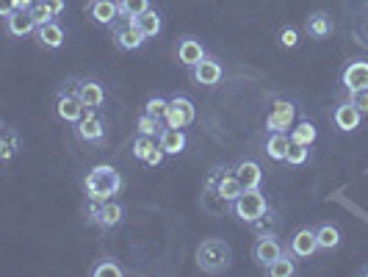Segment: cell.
Returning <instances> with one entry per match:
<instances>
[{"mask_svg": "<svg viewBox=\"0 0 368 277\" xmlns=\"http://www.w3.org/2000/svg\"><path fill=\"white\" fill-rule=\"evenodd\" d=\"M84 186H86L89 202H106V200H114L122 191L125 180H122V175L111 164H100V167H95L86 175V183Z\"/></svg>", "mask_w": 368, "mask_h": 277, "instance_id": "1", "label": "cell"}, {"mask_svg": "<svg viewBox=\"0 0 368 277\" xmlns=\"http://www.w3.org/2000/svg\"><path fill=\"white\" fill-rule=\"evenodd\" d=\"M197 263L208 274H222L233 266V250L222 239H205L197 247Z\"/></svg>", "mask_w": 368, "mask_h": 277, "instance_id": "2", "label": "cell"}, {"mask_svg": "<svg viewBox=\"0 0 368 277\" xmlns=\"http://www.w3.org/2000/svg\"><path fill=\"white\" fill-rule=\"evenodd\" d=\"M208 191L216 194L219 200H225V202H236L247 189L244 183L238 180L236 175V167H222V169H216L208 180Z\"/></svg>", "mask_w": 368, "mask_h": 277, "instance_id": "3", "label": "cell"}, {"mask_svg": "<svg viewBox=\"0 0 368 277\" xmlns=\"http://www.w3.org/2000/svg\"><path fill=\"white\" fill-rule=\"evenodd\" d=\"M233 205V214L241 219V222H247V225H252L255 219H260L266 211H269V200H266V194L260 191V189H247L236 202H230Z\"/></svg>", "mask_w": 368, "mask_h": 277, "instance_id": "4", "label": "cell"}, {"mask_svg": "<svg viewBox=\"0 0 368 277\" xmlns=\"http://www.w3.org/2000/svg\"><path fill=\"white\" fill-rule=\"evenodd\" d=\"M297 125V106L285 97H277L266 114V128L269 133H291V128Z\"/></svg>", "mask_w": 368, "mask_h": 277, "instance_id": "5", "label": "cell"}, {"mask_svg": "<svg viewBox=\"0 0 368 277\" xmlns=\"http://www.w3.org/2000/svg\"><path fill=\"white\" fill-rule=\"evenodd\" d=\"M89 111V106L78 97L75 89H69V92H61L58 100H56V114L61 122H69V125H78L84 119V114Z\"/></svg>", "mask_w": 368, "mask_h": 277, "instance_id": "6", "label": "cell"}, {"mask_svg": "<svg viewBox=\"0 0 368 277\" xmlns=\"http://www.w3.org/2000/svg\"><path fill=\"white\" fill-rule=\"evenodd\" d=\"M122 219H125V208H122V202H116V200L95 202V208L89 211V222L97 225V228H103V230L116 228Z\"/></svg>", "mask_w": 368, "mask_h": 277, "instance_id": "7", "label": "cell"}, {"mask_svg": "<svg viewBox=\"0 0 368 277\" xmlns=\"http://www.w3.org/2000/svg\"><path fill=\"white\" fill-rule=\"evenodd\" d=\"M75 136L81 138L84 145H103V138H106V122L97 114V108H89L84 114V119L75 125Z\"/></svg>", "mask_w": 368, "mask_h": 277, "instance_id": "8", "label": "cell"}, {"mask_svg": "<svg viewBox=\"0 0 368 277\" xmlns=\"http://www.w3.org/2000/svg\"><path fill=\"white\" fill-rule=\"evenodd\" d=\"M194 117H197L194 103H191L186 95H177V97L169 100V108H167L164 122H167L169 128H188V125L194 122Z\"/></svg>", "mask_w": 368, "mask_h": 277, "instance_id": "9", "label": "cell"}, {"mask_svg": "<svg viewBox=\"0 0 368 277\" xmlns=\"http://www.w3.org/2000/svg\"><path fill=\"white\" fill-rule=\"evenodd\" d=\"M111 28H114V42H116V47L125 50V53H133V50H138V47L147 42V36L138 31V25H136L133 20H125L122 25H111Z\"/></svg>", "mask_w": 368, "mask_h": 277, "instance_id": "10", "label": "cell"}, {"mask_svg": "<svg viewBox=\"0 0 368 277\" xmlns=\"http://www.w3.org/2000/svg\"><path fill=\"white\" fill-rule=\"evenodd\" d=\"M191 78H194V84L197 86H216L219 81H222V64H219L216 58H210V56H205L197 67H191Z\"/></svg>", "mask_w": 368, "mask_h": 277, "instance_id": "11", "label": "cell"}, {"mask_svg": "<svg viewBox=\"0 0 368 277\" xmlns=\"http://www.w3.org/2000/svg\"><path fill=\"white\" fill-rule=\"evenodd\" d=\"M319 250L321 247H319L316 230H310V228L297 230V233H293V239H291V244H288V252H293V258H313Z\"/></svg>", "mask_w": 368, "mask_h": 277, "instance_id": "12", "label": "cell"}, {"mask_svg": "<svg viewBox=\"0 0 368 277\" xmlns=\"http://www.w3.org/2000/svg\"><path fill=\"white\" fill-rule=\"evenodd\" d=\"M332 119H335V128H338V130L352 133V130H357V128H360V122H363V111H360L352 100H346V103H341V106L335 108Z\"/></svg>", "mask_w": 368, "mask_h": 277, "instance_id": "13", "label": "cell"}, {"mask_svg": "<svg viewBox=\"0 0 368 277\" xmlns=\"http://www.w3.org/2000/svg\"><path fill=\"white\" fill-rule=\"evenodd\" d=\"M78 92V97L89 106V108H100L103 103H106V89H103V84L100 81H95V78H84V81H75V86H72Z\"/></svg>", "mask_w": 368, "mask_h": 277, "instance_id": "14", "label": "cell"}, {"mask_svg": "<svg viewBox=\"0 0 368 277\" xmlns=\"http://www.w3.org/2000/svg\"><path fill=\"white\" fill-rule=\"evenodd\" d=\"M282 252H285V250H282V244L277 241V236H260L258 244H255V250H252V258L266 269V266L274 263Z\"/></svg>", "mask_w": 368, "mask_h": 277, "instance_id": "15", "label": "cell"}, {"mask_svg": "<svg viewBox=\"0 0 368 277\" xmlns=\"http://www.w3.org/2000/svg\"><path fill=\"white\" fill-rule=\"evenodd\" d=\"M343 86H346L349 92L368 89V61L357 58V61H352V64L343 69Z\"/></svg>", "mask_w": 368, "mask_h": 277, "instance_id": "16", "label": "cell"}, {"mask_svg": "<svg viewBox=\"0 0 368 277\" xmlns=\"http://www.w3.org/2000/svg\"><path fill=\"white\" fill-rule=\"evenodd\" d=\"M205 56H208V53H205V47H202L199 39H194V36H183V39L177 42V61L186 64L188 69L197 67Z\"/></svg>", "mask_w": 368, "mask_h": 277, "instance_id": "17", "label": "cell"}, {"mask_svg": "<svg viewBox=\"0 0 368 277\" xmlns=\"http://www.w3.org/2000/svg\"><path fill=\"white\" fill-rule=\"evenodd\" d=\"M6 28H9L12 36H28V34H34L39 25H36L31 9H17V12H12V14L6 17Z\"/></svg>", "mask_w": 368, "mask_h": 277, "instance_id": "18", "label": "cell"}, {"mask_svg": "<svg viewBox=\"0 0 368 277\" xmlns=\"http://www.w3.org/2000/svg\"><path fill=\"white\" fill-rule=\"evenodd\" d=\"M158 145L164 147L167 156H180V153L186 150V145H188V138H186L183 128H169V125H167V128L158 133Z\"/></svg>", "mask_w": 368, "mask_h": 277, "instance_id": "19", "label": "cell"}, {"mask_svg": "<svg viewBox=\"0 0 368 277\" xmlns=\"http://www.w3.org/2000/svg\"><path fill=\"white\" fill-rule=\"evenodd\" d=\"M89 14H92V20H95L97 25H116V20L122 17L119 0H95Z\"/></svg>", "mask_w": 368, "mask_h": 277, "instance_id": "20", "label": "cell"}, {"mask_svg": "<svg viewBox=\"0 0 368 277\" xmlns=\"http://www.w3.org/2000/svg\"><path fill=\"white\" fill-rule=\"evenodd\" d=\"M133 23L138 25V31H141L147 39H156V36L164 31V17H161L156 9H147V12H144V14H138Z\"/></svg>", "mask_w": 368, "mask_h": 277, "instance_id": "21", "label": "cell"}, {"mask_svg": "<svg viewBox=\"0 0 368 277\" xmlns=\"http://www.w3.org/2000/svg\"><path fill=\"white\" fill-rule=\"evenodd\" d=\"M36 39H39V45H42V47L56 50V47H61V45H64V28H61L56 20H50V23H45V25H39V28H36Z\"/></svg>", "mask_w": 368, "mask_h": 277, "instance_id": "22", "label": "cell"}, {"mask_svg": "<svg viewBox=\"0 0 368 277\" xmlns=\"http://www.w3.org/2000/svg\"><path fill=\"white\" fill-rule=\"evenodd\" d=\"M288 147H291V133H269V138H266V156L271 161H285Z\"/></svg>", "mask_w": 368, "mask_h": 277, "instance_id": "23", "label": "cell"}, {"mask_svg": "<svg viewBox=\"0 0 368 277\" xmlns=\"http://www.w3.org/2000/svg\"><path fill=\"white\" fill-rule=\"evenodd\" d=\"M316 138H319V130L310 119H302L291 128V142H297V145H305V147H313L316 145Z\"/></svg>", "mask_w": 368, "mask_h": 277, "instance_id": "24", "label": "cell"}, {"mask_svg": "<svg viewBox=\"0 0 368 277\" xmlns=\"http://www.w3.org/2000/svg\"><path fill=\"white\" fill-rule=\"evenodd\" d=\"M236 175L238 180L244 183V189H260V180H263V172L255 161H241L236 164Z\"/></svg>", "mask_w": 368, "mask_h": 277, "instance_id": "25", "label": "cell"}, {"mask_svg": "<svg viewBox=\"0 0 368 277\" xmlns=\"http://www.w3.org/2000/svg\"><path fill=\"white\" fill-rule=\"evenodd\" d=\"M305 31H308L313 39H327V36L332 34V20H330L324 12H316V14H310V17H308Z\"/></svg>", "mask_w": 368, "mask_h": 277, "instance_id": "26", "label": "cell"}, {"mask_svg": "<svg viewBox=\"0 0 368 277\" xmlns=\"http://www.w3.org/2000/svg\"><path fill=\"white\" fill-rule=\"evenodd\" d=\"M269 277H293L297 274V261H293V252H282L274 263L266 266Z\"/></svg>", "mask_w": 368, "mask_h": 277, "instance_id": "27", "label": "cell"}, {"mask_svg": "<svg viewBox=\"0 0 368 277\" xmlns=\"http://www.w3.org/2000/svg\"><path fill=\"white\" fill-rule=\"evenodd\" d=\"M277 225H280V217L269 208V211H266L260 219H255L249 228H252V233L260 239V236H277Z\"/></svg>", "mask_w": 368, "mask_h": 277, "instance_id": "28", "label": "cell"}, {"mask_svg": "<svg viewBox=\"0 0 368 277\" xmlns=\"http://www.w3.org/2000/svg\"><path fill=\"white\" fill-rule=\"evenodd\" d=\"M316 239H319V247L327 250V252H332V250L341 247V230H338L335 225H330V222L316 230Z\"/></svg>", "mask_w": 368, "mask_h": 277, "instance_id": "29", "label": "cell"}, {"mask_svg": "<svg viewBox=\"0 0 368 277\" xmlns=\"http://www.w3.org/2000/svg\"><path fill=\"white\" fill-rule=\"evenodd\" d=\"M17 150H20V136H17L14 128H6L3 136H0V158L12 161L17 156Z\"/></svg>", "mask_w": 368, "mask_h": 277, "instance_id": "30", "label": "cell"}, {"mask_svg": "<svg viewBox=\"0 0 368 277\" xmlns=\"http://www.w3.org/2000/svg\"><path fill=\"white\" fill-rule=\"evenodd\" d=\"M158 147V138L156 136H136V142H133V156L138 158V161H147V156H150L153 150Z\"/></svg>", "mask_w": 368, "mask_h": 277, "instance_id": "31", "label": "cell"}, {"mask_svg": "<svg viewBox=\"0 0 368 277\" xmlns=\"http://www.w3.org/2000/svg\"><path fill=\"white\" fill-rule=\"evenodd\" d=\"M147 9H150V0H119V12L125 20H136Z\"/></svg>", "mask_w": 368, "mask_h": 277, "instance_id": "32", "label": "cell"}, {"mask_svg": "<svg viewBox=\"0 0 368 277\" xmlns=\"http://www.w3.org/2000/svg\"><path fill=\"white\" fill-rule=\"evenodd\" d=\"M136 130H138L141 136H156V138H158V133H161L164 128H161V119H156V117H150V114L144 111V114L138 117V122H136Z\"/></svg>", "mask_w": 368, "mask_h": 277, "instance_id": "33", "label": "cell"}, {"mask_svg": "<svg viewBox=\"0 0 368 277\" xmlns=\"http://www.w3.org/2000/svg\"><path fill=\"white\" fill-rule=\"evenodd\" d=\"M92 274L95 277H125V269L116 263V261H111V258H106V261H100V263H95V269H92Z\"/></svg>", "mask_w": 368, "mask_h": 277, "instance_id": "34", "label": "cell"}, {"mask_svg": "<svg viewBox=\"0 0 368 277\" xmlns=\"http://www.w3.org/2000/svg\"><path fill=\"white\" fill-rule=\"evenodd\" d=\"M308 153H310V147L297 145V142H291L288 156H285V164H291V167H302V164L308 161Z\"/></svg>", "mask_w": 368, "mask_h": 277, "instance_id": "35", "label": "cell"}, {"mask_svg": "<svg viewBox=\"0 0 368 277\" xmlns=\"http://www.w3.org/2000/svg\"><path fill=\"white\" fill-rule=\"evenodd\" d=\"M167 108H169V100H164V97H150V100H147V106H144V111L150 117H156V119H164Z\"/></svg>", "mask_w": 368, "mask_h": 277, "instance_id": "36", "label": "cell"}, {"mask_svg": "<svg viewBox=\"0 0 368 277\" xmlns=\"http://www.w3.org/2000/svg\"><path fill=\"white\" fill-rule=\"evenodd\" d=\"M31 14H34L36 25H45V23H50V20H53V12L47 9L45 0H39V3H34V6H31Z\"/></svg>", "mask_w": 368, "mask_h": 277, "instance_id": "37", "label": "cell"}, {"mask_svg": "<svg viewBox=\"0 0 368 277\" xmlns=\"http://www.w3.org/2000/svg\"><path fill=\"white\" fill-rule=\"evenodd\" d=\"M280 45L282 47H297L299 45V31L297 28H282L280 31Z\"/></svg>", "mask_w": 368, "mask_h": 277, "instance_id": "38", "label": "cell"}, {"mask_svg": "<svg viewBox=\"0 0 368 277\" xmlns=\"http://www.w3.org/2000/svg\"><path fill=\"white\" fill-rule=\"evenodd\" d=\"M349 100L363 111V114H368V89H360V92H349Z\"/></svg>", "mask_w": 368, "mask_h": 277, "instance_id": "39", "label": "cell"}, {"mask_svg": "<svg viewBox=\"0 0 368 277\" xmlns=\"http://www.w3.org/2000/svg\"><path fill=\"white\" fill-rule=\"evenodd\" d=\"M164 158H167V153H164V147L158 145L150 156H147V161H144V164H150V167H161V164H164Z\"/></svg>", "mask_w": 368, "mask_h": 277, "instance_id": "40", "label": "cell"}, {"mask_svg": "<svg viewBox=\"0 0 368 277\" xmlns=\"http://www.w3.org/2000/svg\"><path fill=\"white\" fill-rule=\"evenodd\" d=\"M17 9H20L17 0H0V14H3V17H9V14L17 12Z\"/></svg>", "mask_w": 368, "mask_h": 277, "instance_id": "41", "label": "cell"}, {"mask_svg": "<svg viewBox=\"0 0 368 277\" xmlns=\"http://www.w3.org/2000/svg\"><path fill=\"white\" fill-rule=\"evenodd\" d=\"M45 3H47V9L53 12V17H58V14L66 9V3H64V0H45Z\"/></svg>", "mask_w": 368, "mask_h": 277, "instance_id": "42", "label": "cell"}, {"mask_svg": "<svg viewBox=\"0 0 368 277\" xmlns=\"http://www.w3.org/2000/svg\"><path fill=\"white\" fill-rule=\"evenodd\" d=\"M17 3H20V9H31V6L36 3V0H17Z\"/></svg>", "mask_w": 368, "mask_h": 277, "instance_id": "43", "label": "cell"}, {"mask_svg": "<svg viewBox=\"0 0 368 277\" xmlns=\"http://www.w3.org/2000/svg\"><path fill=\"white\" fill-rule=\"evenodd\" d=\"M36 3H39V0H36Z\"/></svg>", "mask_w": 368, "mask_h": 277, "instance_id": "44", "label": "cell"}]
</instances>
